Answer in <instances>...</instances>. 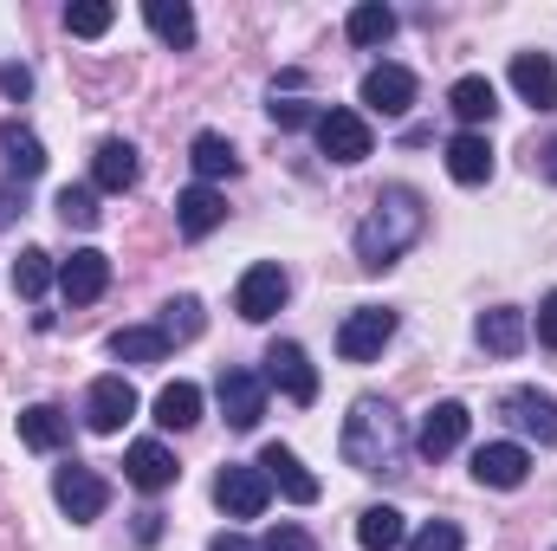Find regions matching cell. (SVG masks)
Segmentation results:
<instances>
[{"label": "cell", "instance_id": "cell-3", "mask_svg": "<svg viewBox=\"0 0 557 551\" xmlns=\"http://www.w3.org/2000/svg\"><path fill=\"white\" fill-rule=\"evenodd\" d=\"M52 500H59V513H65L72 526H91V519H104V506H111V480H104L98 467H85V461H65V467L52 474Z\"/></svg>", "mask_w": 557, "mask_h": 551}, {"label": "cell", "instance_id": "cell-18", "mask_svg": "<svg viewBox=\"0 0 557 551\" xmlns=\"http://www.w3.org/2000/svg\"><path fill=\"white\" fill-rule=\"evenodd\" d=\"M175 454L162 448V441H131V454H124V480L137 487V493H162V487H175Z\"/></svg>", "mask_w": 557, "mask_h": 551}, {"label": "cell", "instance_id": "cell-1", "mask_svg": "<svg viewBox=\"0 0 557 551\" xmlns=\"http://www.w3.org/2000/svg\"><path fill=\"white\" fill-rule=\"evenodd\" d=\"M421 228H428L421 195L409 182H389V188L370 201V215L357 221V267H363V273H389V267L421 241Z\"/></svg>", "mask_w": 557, "mask_h": 551}, {"label": "cell", "instance_id": "cell-12", "mask_svg": "<svg viewBox=\"0 0 557 551\" xmlns=\"http://www.w3.org/2000/svg\"><path fill=\"white\" fill-rule=\"evenodd\" d=\"M525 474H532V454H525L519 441H486V448L473 454V480H480V487H493V493L525 487Z\"/></svg>", "mask_w": 557, "mask_h": 551}, {"label": "cell", "instance_id": "cell-22", "mask_svg": "<svg viewBox=\"0 0 557 551\" xmlns=\"http://www.w3.org/2000/svg\"><path fill=\"white\" fill-rule=\"evenodd\" d=\"M91 188L98 195H124V188H137V149L124 137L98 143V156H91Z\"/></svg>", "mask_w": 557, "mask_h": 551}, {"label": "cell", "instance_id": "cell-30", "mask_svg": "<svg viewBox=\"0 0 557 551\" xmlns=\"http://www.w3.org/2000/svg\"><path fill=\"white\" fill-rule=\"evenodd\" d=\"M344 33H350V46H383V39L396 33V7H383V0H363V7H350Z\"/></svg>", "mask_w": 557, "mask_h": 551}, {"label": "cell", "instance_id": "cell-29", "mask_svg": "<svg viewBox=\"0 0 557 551\" xmlns=\"http://www.w3.org/2000/svg\"><path fill=\"white\" fill-rule=\"evenodd\" d=\"M111 357H117V364H162V357H169V338H162L156 325H124V331L111 338Z\"/></svg>", "mask_w": 557, "mask_h": 551}, {"label": "cell", "instance_id": "cell-28", "mask_svg": "<svg viewBox=\"0 0 557 551\" xmlns=\"http://www.w3.org/2000/svg\"><path fill=\"white\" fill-rule=\"evenodd\" d=\"M188 162H195V175H201L208 188H214L221 175H234V169H240V156H234V143L221 137V131H201V137L188 143Z\"/></svg>", "mask_w": 557, "mask_h": 551}, {"label": "cell", "instance_id": "cell-31", "mask_svg": "<svg viewBox=\"0 0 557 551\" xmlns=\"http://www.w3.org/2000/svg\"><path fill=\"white\" fill-rule=\"evenodd\" d=\"M156 421L175 428V434L195 428V421H201V390H195V383H169V390L156 396Z\"/></svg>", "mask_w": 557, "mask_h": 551}, {"label": "cell", "instance_id": "cell-5", "mask_svg": "<svg viewBox=\"0 0 557 551\" xmlns=\"http://www.w3.org/2000/svg\"><path fill=\"white\" fill-rule=\"evenodd\" d=\"M318 149L331 156V162H363L370 149H376V131H370V118L363 111H344V105H331V111H318Z\"/></svg>", "mask_w": 557, "mask_h": 551}, {"label": "cell", "instance_id": "cell-33", "mask_svg": "<svg viewBox=\"0 0 557 551\" xmlns=\"http://www.w3.org/2000/svg\"><path fill=\"white\" fill-rule=\"evenodd\" d=\"M201 325H208V318H201V298H188V292H182V298H169V305H162V325H156V331H162L169 344H188V338H201Z\"/></svg>", "mask_w": 557, "mask_h": 551}, {"label": "cell", "instance_id": "cell-14", "mask_svg": "<svg viewBox=\"0 0 557 551\" xmlns=\"http://www.w3.org/2000/svg\"><path fill=\"white\" fill-rule=\"evenodd\" d=\"M131 415H137V390H131V377H98V383H91V396H85V421H91L98 434H117Z\"/></svg>", "mask_w": 557, "mask_h": 551}, {"label": "cell", "instance_id": "cell-27", "mask_svg": "<svg viewBox=\"0 0 557 551\" xmlns=\"http://www.w3.org/2000/svg\"><path fill=\"white\" fill-rule=\"evenodd\" d=\"M357 546H363V551H396V546H409V526H403V513H396V506H363V513H357Z\"/></svg>", "mask_w": 557, "mask_h": 551}, {"label": "cell", "instance_id": "cell-40", "mask_svg": "<svg viewBox=\"0 0 557 551\" xmlns=\"http://www.w3.org/2000/svg\"><path fill=\"white\" fill-rule=\"evenodd\" d=\"M0 91H7V98H26V91H33V72H26V65H0Z\"/></svg>", "mask_w": 557, "mask_h": 551}, {"label": "cell", "instance_id": "cell-38", "mask_svg": "<svg viewBox=\"0 0 557 551\" xmlns=\"http://www.w3.org/2000/svg\"><path fill=\"white\" fill-rule=\"evenodd\" d=\"M260 551H318V539H311L305 526H273V532L260 539Z\"/></svg>", "mask_w": 557, "mask_h": 551}, {"label": "cell", "instance_id": "cell-4", "mask_svg": "<svg viewBox=\"0 0 557 551\" xmlns=\"http://www.w3.org/2000/svg\"><path fill=\"white\" fill-rule=\"evenodd\" d=\"M389 338H396V311H389V305H357V311L337 325V357H344V364H370V357H383Z\"/></svg>", "mask_w": 557, "mask_h": 551}, {"label": "cell", "instance_id": "cell-43", "mask_svg": "<svg viewBox=\"0 0 557 551\" xmlns=\"http://www.w3.org/2000/svg\"><path fill=\"white\" fill-rule=\"evenodd\" d=\"M208 551H260V546H247L240 532H214V539H208Z\"/></svg>", "mask_w": 557, "mask_h": 551}, {"label": "cell", "instance_id": "cell-20", "mask_svg": "<svg viewBox=\"0 0 557 551\" xmlns=\"http://www.w3.org/2000/svg\"><path fill=\"white\" fill-rule=\"evenodd\" d=\"M480 344L493 351V357H519L525 351V338H532V325H525V311L519 305H493V311H480Z\"/></svg>", "mask_w": 557, "mask_h": 551}, {"label": "cell", "instance_id": "cell-36", "mask_svg": "<svg viewBox=\"0 0 557 551\" xmlns=\"http://www.w3.org/2000/svg\"><path fill=\"white\" fill-rule=\"evenodd\" d=\"M467 539H460V526L454 519H428L421 532H409V551H460Z\"/></svg>", "mask_w": 557, "mask_h": 551}, {"label": "cell", "instance_id": "cell-19", "mask_svg": "<svg viewBox=\"0 0 557 551\" xmlns=\"http://www.w3.org/2000/svg\"><path fill=\"white\" fill-rule=\"evenodd\" d=\"M447 111H454V118H460L467 131L493 124V111H499V91H493V78H480V72L454 78V85H447Z\"/></svg>", "mask_w": 557, "mask_h": 551}, {"label": "cell", "instance_id": "cell-26", "mask_svg": "<svg viewBox=\"0 0 557 551\" xmlns=\"http://www.w3.org/2000/svg\"><path fill=\"white\" fill-rule=\"evenodd\" d=\"M0 149H7V175H13V182H33V175L46 169V143L33 137L20 118H7V124H0Z\"/></svg>", "mask_w": 557, "mask_h": 551}, {"label": "cell", "instance_id": "cell-13", "mask_svg": "<svg viewBox=\"0 0 557 551\" xmlns=\"http://www.w3.org/2000/svg\"><path fill=\"white\" fill-rule=\"evenodd\" d=\"M260 474H267V487H278V493H285V500H298V506H311V500H318V474H311L285 441H267V448H260Z\"/></svg>", "mask_w": 557, "mask_h": 551}, {"label": "cell", "instance_id": "cell-25", "mask_svg": "<svg viewBox=\"0 0 557 551\" xmlns=\"http://www.w3.org/2000/svg\"><path fill=\"white\" fill-rule=\"evenodd\" d=\"M143 20H149V33L162 46H175V52L195 46V7L188 0H143Z\"/></svg>", "mask_w": 557, "mask_h": 551}, {"label": "cell", "instance_id": "cell-16", "mask_svg": "<svg viewBox=\"0 0 557 551\" xmlns=\"http://www.w3.org/2000/svg\"><path fill=\"white\" fill-rule=\"evenodd\" d=\"M221 221H227V195H221V188L195 182V188H182V195H175V228H182L188 241H208Z\"/></svg>", "mask_w": 557, "mask_h": 551}, {"label": "cell", "instance_id": "cell-2", "mask_svg": "<svg viewBox=\"0 0 557 551\" xmlns=\"http://www.w3.org/2000/svg\"><path fill=\"white\" fill-rule=\"evenodd\" d=\"M337 448H344V461H350L357 474H396V467H403L409 434H403V415L389 409L383 396H357L350 415H344Z\"/></svg>", "mask_w": 557, "mask_h": 551}, {"label": "cell", "instance_id": "cell-37", "mask_svg": "<svg viewBox=\"0 0 557 551\" xmlns=\"http://www.w3.org/2000/svg\"><path fill=\"white\" fill-rule=\"evenodd\" d=\"M273 124L278 131H305V124H318V111L305 98H273Z\"/></svg>", "mask_w": 557, "mask_h": 551}, {"label": "cell", "instance_id": "cell-44", "mask_svg": "<svg viewBox=\"0 0 557 551\" xmlns=\"http://www.w3.org/2000/svg\"><path fill=\"white\" fill-rule=\"evenodd\" d=\"M13 215H20V208H13V182H7V188H0V228H7Z\"/></svg>", "mask_w": 557, "mask_h": 551}, {"label": "cell", "instance_id": "cell-34", "mask_svg": "<svg viewBox=\"0 0 557 551\" xmlns=\"http://www.w3.org/2000/svg\"><path fill=\"white\" fill-rule=\"evenodd\" d=\"M52 279L59 273H52V254H46V247H26V254L13 260V292H20V298H39Z\"/></svg>", "mask_w": 557, "mask_h": 551}, {"label": "cell", "instance_id": "cell-7", "mask_svg": "<svg viewBox=\"0 0 557 551\" xmlns=\"http://www.w3.org/2000/svg\"><path fill=\"white\" fill-rule=\"evenodd\" d=\"M260 377H267V390H285L298 409L318 403V364H311L305 344H292V338H278L273 351H267V370H260Z\"/></svg>", "mask_w": 557, "mask_h": 551}, {"label": "cell", "instance_id": "cell-23", "mask_svg": "<svg viewBox=\"0 0 557 551\" xmlns=\"http://www.w3.org/2000/svg\"><path fill=\"white\" fill-rule=\"evenodd\" d=\"M447 175L460 188H480L493 175V143H486V131H460V137L447 143Z\"/></svg>", "mask_w": 557, "mask_h": 551}, {"label": "cell", "instance_id": "cell-15", "mask_svg": "<svg viewBox=\"0 0 557 551\" xmlns=\"http://www.w3.org/2000/svg\"><path fill=\"white\" fill-rule=\"evenodd\" d=\"M499 415H506L519 434H532V441H557V396L552 390H506Z\"/></svg>", "mask_w": 557, "mask_h": 551}, {"label": "cell", "instance_id": "cell-35", "mask_svg": "<svg viewBox=\"0 0 557 551\" xmlns=\"http://www.w3.org/2000/svg\"><path fill=\"white\" fill-rule=\"evenodd\" d=\"M111 20H117L111 0H78V7H65V33H72V39H98V33H111Z\"/></svg>", "mask_w": 557, "mask_h": 551}, {"label": "cell", "instance_id": "cell-21", "mask_svg": "<svg viewBox=\"0 0 557 551\" xmlns=\"http://www.w3.org/2000/svg\"><path fill=\"white\" fill-rule=\"evenodd\" d=\"M512 91H519L532 111H557V65L545 52H519V59H512Z\"/></svg>", "mask_w": 557, "mask_h": 551}, {"label": "cell", "instance_id": "cell-32", "mask_svg": "<svg viewBox=\"0 0 557 551\" xmlns=\"http://www.w3.org/2000/svg\"><path fill=\"white\" fill-rule=\"evenodd\" d=\"M52 208H59V221H65V228H98V215H104V208H98V188H91V182H65Z\"/></svg>", "mask_w": 557, "mask_h": 551}, {"label": "cell", "instance_id": "cell-8", "mask_svg": "<svg viewBox=\"0 0 557 551\" xmlns=\"http://www.w3.org/2000/svg\"><path fill=\"white\" fill-rule=\"evenodd\" d=\"M285 292H292V279L278 260H260V267H247L240 285H234V311L247 318V325H267L278 305H285Z\"/></svg>", "mask_w": 557, "mask_h": 551}, {"label": "cell", "instance_id": "cell-6", "mask_svg": "<svg viewBox=\"0 0 557 551\" xmlns=\"http://www.w3.org/2000/svg\"><path fill=\"white\" fill-rule=\"evenodd\" d=\"M267 500H273V487H267L260 461H253V467H234V461H227V467L214 474V506H221L227 519H260Z\"/></svg>", "mask_w": 557, "mask_h": 551}, {"label": "cell", "instance_id": "cell-39", "mask_svg": "<svg viewBox=\"0 0 557 551\" xmlns=\"http://www.w3.org/2000/svg\"><path fill=\"white\" fill-rule=\"evenodd\" d=\"M539 344L557 351V292H545V305H539Z\"/></svg>", "mask_w": 557, "mask_h": 551}, {"label": "cell", "instance_id": "cell-41", "mask_svg": "<svg viewBox=\"0 0 557 551\" xmlns=\"http://www.w3.org/2000/svg\"><path fill=\"white\" fill-rule=\"evenodd\" d=\"M532 169H539L545 182H557V137L545 143V149H532Z\"/></svg>", "mask_w": 557, "mask_h": 551}, {"label": "cell", "instance_id": "cell-42", "mask_svg": "<svg viewBox=\"0 0 557 551\" xmlns=\"http://www.w3.org/2000/svg\"><path fill=\"white\" fill-rule=\"evenodd\" d=\"M137 539H143V546H156V539H162V513H137Z\"/></svg>", "mask_w": 557, "mask_h": 551}, {"label": "cell", "instance_id": "cell-9", "mask_svg": "<svg viewBox=\"0 0 557 551\" xmlns=\"http://www.w3.org/2000/svg\"><path fill=\"white\" fill-rule=\"evenodd\" d=\"M214 396H221L227 428H260V415H267V377L260 370H221Z\"/></svg>", "mask_w": 557, "mask_h": 551}, {"label": "cell", "instance_id": "cell-10", "mask_svg": "<svg viewBox=\"0 0 557 551\" xmlns=\"http://www.w3.org/2000/svg\"><path fill=\"white\" fill-rule=\"evenodd\" d=\"M357 98H363L376 118H403V111L416 105V72H409V65H370L363 85H357Z\"/></svg>", "mask_w": 557, "mask_h": 551}, {"label": "cell", "instance_id": "cell-11", "mask_svg": "<svg viewBox=\"0 0 557 551\" xmlns=\"http://www.w3.org/2000/svg\"><path fill=\"white\" fill-rule=\"evenodd\" d=\"M467 403H434V409L421 415V428H416V454L421 461H447L460 441H467Z\"/></svg>", "mask_w": 557, "mask_h": 551}, {"label": "cell", "instance_id": "cell-17", "mask_svg": "<svg viewBox=\"0 0 557 551\" xmlns=\"http://www.w3.org/2000/svg\"><path fill=\"white\" fill-rule=\"evenodd\" d=\"M104 285H111V254H98V247H78V254L59 267V292H65L72 305L104 298Z\"/></svg>", "mask_w": 557, "mask_h": 551}, {"label": "cell", "instance_id": "cell-24", "mask_svg": "<svg viewBox=\"0 0 557 551\" xmlns=\"http://www.w3.org/2000/svg\"><path fill=\"white\" fill-rule=\"evenodd\" d=\"M20 441H26L33 454H59V448L72 441V415L52 409V403H33V409H20Z\"/></svg>", "mask_w": 557, "mask_h": 551}]
</instances>
